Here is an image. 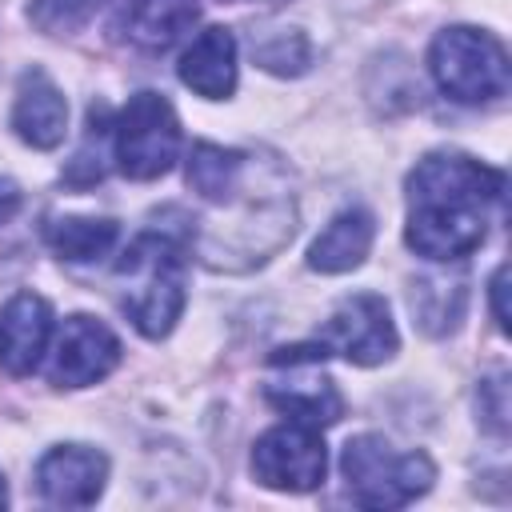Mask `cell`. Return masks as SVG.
<instances>
[{"label":"cell","mask_w":512,"mask_h":512,"mask_svg":"<svg viewBox=\"0 0 512 512\" xmlns=\"http://www.w3.org/2000/svg\"><path fill=\"white\" fill-rule=\"evenodd\" d=\"M504 192L500 168L464 152H428L408 172V248L424 260L472 256L488 236L492 212L504 208Z\"/></svg>","instance_id":"obj_1"},{"label":"cell","mask_w":512,"mask_h":512,"mask_svg":"<svg viewBox=\"0 0 512 512\" xmlns=\"http://www.w3.org/2000/svg\"><path fill=\"white\" fill-rule=\"evenodd\" d=\"M124 284V312L148 336L160 340L184 312V244L168 232H140L116 260Z\"/></svg>","instance_id":"obj_2"},{"label":"cell","mask_w":512,"mask_h":512,"mask_svg":"<svg viewBox=\"0 0 512 512\" xmlns=\"http://www.w3.org/2000/svg\"><path fill=\"white\" fill-rule=\"evenodd\" d=\"M432 80L460 104H488L508 92L512 68L504 44L484 28H444L428 48Z\"/></svg>","instance_id":"obj_3"},{"label":"cell","mask_w":512,"mask_h":512,"mask_svg":"<svg viewBox=\"0 0 512 512\" xmlns=\"http://www.w3.org/2000/svg\"><path fill=\"white\" fill-rule=\"evenodd\" d=\"M340 468L364 508H404L436 480V464L424 452H392L384 436H352L340 452Z\"/></svg>","instance_id":"obj_4"},{"label":"cell","mask_w":512,"mask_h":512,"mask_svg":"<svg viewBox=\"0 0 512 512\" xmlns=\"http://www.w3.org/2000/svg\"><path fill=\"white\" fill-rule=\"evenodd\" d=\"M180 156V120L160 92H136L112 124V160L128 180H156Z\"/></svg>","instance_id":"obj_5"},{"label":"cell","mask_w":512,"mask_h":512,"mask_svg":"<svg viewBox=\"0 0 512 512\" xmlns=\"http://www.w3.org/2000/svg\"><path fill=\"white\" fill-rule=\"evenodd\" d=\"M328 348L316 340V344H288V348H276L268 356L272 368H284L288 376L272 380L268 384V400L288 412V420H300V424H312V428H328L344 416V396L336 392V384L320 372Z\"/></svg>","instance_id":"obj_6"},{"label":"cell","mask_w":512,"mask_h":512,"mask_svg":"<svg viewBox=\"0 0 512 512\" xmlns=\"http://www.w3.org/2000/svg\"><path fill=\"white\" fill-rule=\"evenodd\" d=\"M252 472L264 488H280V492L320 488V480L328 472V452H324L320 428L300 424V420L268 428L252 444Z\"/></svg>","instance_id":"obj_7"},{"label":"cell","mask_w":512,"mask_h":512,"mask_svg":"<svg viewBox=\"0 0 512 512\" xmlns=\"http://www.w3.org/2000/svg\"><path fill=\"white\" fill-rule=\"evenodd\" d=\"M320 344L328 352L344 356L348 364H360V368L384 364L400 344L388 300L376 292H356V296L340 300L336 312L320 328Z\"/></svg>","instance_id":"obj_8"},{"label":"cell","mask_w":512,"mask_h":512,"mask_svg":"<svg viewBox=\"0 0 512 512\" xmlns=\"http://www.w3.org/2000/svg\"><path fill=\"white\" fill-rule=\"evenodd\" d=\"M116 364H120L116 332L96 316H68L56 336V348H52L48 380L56 388H88V384L104 380Z\"/></svg>","instance_id":"obj_9"},{"label":"cell","mask_w":512,"mask_h":512,"mask_svg":"<svg viewBox=\"0 0 512 512\" xmlns=\"http://www.w3.org/2000/svg\"><path fill=\"white\" fill-rule=\"evenodd\" d=\"M108 480V460L84 444H56L36 464V488L56 508H88L96 504Z\"/></svg>","instance_id":"obj_10"},{"label":"cell","mask_w":512,"mask_h":512,"mask_svg":"<svg viewBox=\"0 0 512 512\" xmlns=\"http://www.w3.org/2000/svg\"><path fill=\"white\" fill-rule=\"evenodd\" d=\"M52 340V304L36 292H16L0 308V368L8 376H28L44 360Z\"/></svg>","instance_id":"obj_11"},{"label":"cell","mask_w":512,"mask_h":512,"mask_svg":"<svg viewBox=\"0 0 512 512\" xmlns=\"http://www.w3.org/2000/svg\"><path fill=\"white\" fill-rule=\"evenodd\" d=\"M196 16H200L196 0H120L112 12V32L132 48L164 52L184 32H192Z\"/></svg>","instance_id":"obj_12"},{"label":"cell","mask_w":512,"mask_h":512,"mask_svg":"<svg viewBox=\"0 0 512 512\" xmlns=\"http://www.w3.org/2000/svg\"><path fill=\"white\" fill-rule=\"evenodd\" d=\"M12 128L24 144L48 152L64 140L68 128V100L52 84L44 68H28L16 84V104H12Z\"/></svg>","instance_id":"obj_13"},{"label":"cell","mask_w":512,"mask_h":512,"mask_svg":"<svg viewBox=\"0 0 512 512\" xmlns=\"http://www.w3.org/2000/svg\"><path fill=\"white\" fill-rule=\"evenodd\" d=\"M180 84L204 100H224L236 92V36L228 28H204L180 52Z\"/></svg>","instance_id":"obj_14"},{"label":"cell","mask_w":512,"mask_h":512,"mask_svg":"<svg viewBox=\"0 0 512 512\" xmlns=\"http://www.w3.org/2000/svg\"><path fill=\"white\" fill-rule=\"evenodd\" d=\"M372 240H376V220H372V212H368V208H344V212H336V216L324 224V232L312 240L308 264H312L316 272H328V276L352 272V268L364 264Z\"/></svg>","instance_id":"obj_15"},{"label":"cell","mask_w":512,"mask_h":512,"mask_svg":"<svg viewBox=\"0 0 512 512\" xmlns=\"http://www.w3.org/2000/svg\"><path fill=\"white\" fill-rule=\"evenodd\" d=\"M116 236H120L116 220H104V216H56L44 228V240L52 244V252L60 260H72V264H88V260L108 256Z\"/></svg>","instance_id":"obj_16"},{"label":"cell","mask_w":512,"mask_h":512,"mask_svg":"<svg viewBox=\"0 0 512 512\" xmlns=\"http://www.w3.org/2000/svg\"><path fill=\"white\" fill-rule=\"evenodd\" d=\"M240 168H244L240 152L200 140L188 156V188L200 192L204 200H228L236 180H240Z\"/></svg>","instance_id":"obj_17"},{"label":"cell","mask_w":512,"mask_h":512,"mask_svg":"<svg viewBox=\"0 0 512 512\" xmlns=\"http://www.w3.org/2000/svg\"><path fill=\"white\" fill-rule=\"evenodd\" d=\"M480 416L488 420L492 432L508 428V376L504 372L480 384Z\"/></svg>","instance_id":"obj_18"},{"label":"cell","mask_w":512,"mask_h":512,"mask_svg":"<svg viewBox=\"0 0 512 512\" xmlns=\"http://www.w3.org/2000/svg\"><path fill=\"white\" fill-rule=\"evenodd\" d=\"M504 280H508V268L500 264V268H496V276H492V284H488V288H492V316H496V328H500V332H508V308H504Z\"/></svg>","instance_id":"obj_19"},{"label":"cell","mask_w":512,"mask_h":512,"mask_svg":"<svg viewBox=\"0 0 512 512\" xmlns=\"http://www.w3.org/2000/svg\"><path fill=\"white\" fill-rule=\"evenodd\" d=\"M20 212V188L12 180H0V224H8Z\"/></svg>","instance_id":"obj_20"},{"label":"cell","mask_w":512,"mask_h":512,"mask_svg":"<svg viewBox=\"0 0 512 512\" xmlns=\"http://www.w3.org/2000/svg\"><path fill=\"white\" fill-rule=\"evenodd\" d=\"M8 504V488H4V476H0V508Z\"/></svg>","instance_id":"obj_21"}]
</instances>
